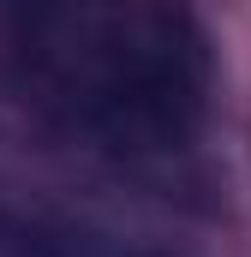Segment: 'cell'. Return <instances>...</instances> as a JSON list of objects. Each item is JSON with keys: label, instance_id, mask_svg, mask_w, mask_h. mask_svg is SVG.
Returning a JSON list of instances; mask_svg holds the SVG:
<instances>
[{"label": "cell", "instance_id": "1", "mask_svg": "<svg viewBox=\"0 0 251 257\" xmlns=\"http://www.w3.org/2000/svg\"><path fill=\"white\" fill-rule=\"evenodd\" d=\"M12 54L30 102L96 150L162 156L203 120L209 54L180 0H24Z\"/></svg>", "mask_w": 251, "mask_h": 257}, {"label": "cell", "instance_id": "2", "mask_svg": "<svg viewBox=\"0 0 251 257\" xmlns=\"http://www.w3.org/2000/svg\"><path fill=\"white\" fill-rule=\"evenodd\" d=\"M0 257H150L114 245L102 233L84 227H54V221H24V215H0Z\"/></svg>", "mask_w": 251, "mask_h": 257}, {"label": "cell", "instance_id": "3", "mask_svg": "<svg viewBox=\"0 0 251 257\" xmlns=\"http://www.w3.org/2000/svg\"><path fill=\"white\" fill-rule=\"evenodd\" d=\"M18 6H24V0H0V12H6V18H12V12H18Z\"/></svg>", "mask_w": 251, "mask_h": 257}]
</instances>
